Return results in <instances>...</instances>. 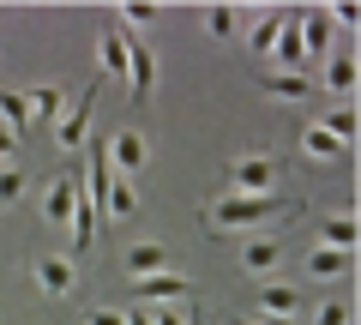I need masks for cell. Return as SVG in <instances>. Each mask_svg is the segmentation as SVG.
Masks as SVG:
<instances>
[{
	"label": "cell",
	"instance_id": "cell-33",
	"mask_svg": "<svg viewBox=\"0 0 361 325\" xmlns=\"http://www.w3.org/2000/svg\"><path fill=\"white\" fill-rule=\"evenodd\" d=\"M229 325H259V319H229Z\"/></svg>",
	"mask_w": 361,
	"mask_h": 325
},
{
	"label": "cell",
	"instance_id": "cell-4",
	"mask_svg": "<svg viewBox=\"0 0 361 325\" xmlns=\"http://www.w3.org/2000/svg\"><path fill=\"white\" fill-rule=\"evenodd\" d=\"M97 85H103V78H90L85 91H78V109H66V115L54 121V145H61L66 157H78V151H85V139H90V109H97Z\"/></svg>",
	"mask_w": 361,
	"mask_h": 325
},
{
	"label": "cell",
	"instance_id": "cell-2",
	"mask_svg": "<svg viewBox=\"0 0 361 325\" xmlns=\"http://www.w3.org/2000/svg\"><path fill=\"white\" fill-rule=\"evenodd\" d=\"M283 211V199L271 193V199H235V193H223L217 205H205V223L211 229H259V223H271Z\"/></svg>",
	"mask_w": 361,
	"mask_h": 325
},
{
	"label": "cell",
	"instance_id": "cell-3",
	"mask_svg": "<svg viewBox=\"0 0 361 325\" xmlns=\"http://www.w3.org/2000/svg\"><path fill=\"white\" fill-rule=\"evenodd\" d=\"M103 163H109V175H127V181H139V169L151 163V145H145V133L139 127H115L103 139Z\"/></svg>",
	"mask_w": 361,
	"mask_h": 325
},
{
	"label": "cell",
	"instance_id": "cell-18",
	"mask_svg": "<svg viewBox=\"0 0 361 325\" xmlns=\"http://www.w3.org/2000/svg\"><path fill=\"white\" fill-rule=\"evenodd\" d=\"M97 73L127 78V37H121V30H103V37H97Z\"/></svg>",
	"mask_w": 361,
	"mask_h": 325
},
{
	"label": "cell",
	"instance_id": "cell-25",
	"mask_svg": "<svg viewBox=\"0 0 361 325\" xmlns=\"http://www.w3.org/2000/svg\"><path fill=\"white\" fill-rule=\"evenodd\" d=\"M0 127L13 133V139H25V133H30V115H25V91H0Z\"/></svg>",
	"mask_w": 361,
	"mask_h": 325
},
{
	"label": "cell",
	"instance_id": "cell-16",
	"mask_svg": "<svg viewBox=\"0 0 361 325\" xmlns=\"http://www.w3.org/2000/svg\"><path fill=\"white\" fill-rule=\"evenodd\" d=\"M271 61L283 66V73H301V66H307L301 37H295V13H283V30H277V42H271Z\"/></svg>",
	"mask_w": 361,
	"mask_h": 325
},
{
	"label": "cell",
	"instance_id": "cell-29",
	"mask_svg": "<svg viewBox=\"0 0 361 325\" xmlns=\"http://www.w3.org/2000/svg\"><path fill=\"white\" fill-rule=\"evenodd\" d=\"M151 18H157V6H151V0H127V6H121V25H133V30H145Z\"/></svg>",
	"mask_w": 361,
	"mask_h": 325
},
{
	"label": "cell",
	"instance_id": "cell-8",
	"mask_svg": "<svg viewBox=\"0 0 361 325\" xmlns=\"http://www.w3.org/2000/svg\"><path fill=\"white\" fill-rule=\"evenodd\" d=\"M78 193H85V175H78V169H61V175H54V181H49V199H42L49 223H61V229H66V223H73Z\"/></svg>",
	"mask_w": 361,
	"mask_h": 325
},
{
	"label": "cell",
	"instance_id": "cell-1",
	"mask_svg": "<svg viewBox=\"0 0 361 325\" xmlns=\"http://www.w3.org/2000/svg\"><path fill=\"white\" fill-rule=\"evenodd\" d=\"M223 181H229L235 199H271V193H277V181H283V169H277V157L247 151V157H235L229 169H223Z\"/></svg>",
	"mask_w": 361,
	"mask_h": 325
},
{
	"label": "cell",
	"instance_id": "cell-14",
	"mask_svg": "<svg viewBox=\"0 0 361 325\" xmlns=\"http://www.w3.org/2000/svg\"><path fill=\"white\" fill-rule=\"evenodd\" d=\"M97 211H103V217H121V223H127V217H139V187H133L127 175H109L103 205H97Z\"/></svg>",
	"mask_w": 361,
	"mask_h": 325
},
{
	"label": "cell",
	"instance_id": "cell-13",
	"mask_svg": "<svg viewBox=\"0 0 361 325\" xmlns=\"http://www.w3.org/2000/svg\"><path fill=\"white\" fill-rule=\"evenodd\" d=\"M301 289L295 283H259V319H295Z\"/></svg>",
	"mask_w": 361,
	"mask_h": 325
},
{
	"label": "cell",
	"instance_id": "cell-17",
	"mask_svg": "<svg viewBox=\"0 0 361 325\" xmlns=\"http://www.w3.org/2000/svg\"><path fill=\"white\" fill-rule=\"evenodd\" d=\"M277 30H283V13H277V6L253 13V25H247V49H253L259 61H271V42H277Z\"/></svg>",
	"mask_w": 361,
	"mask_h": 325
},
{
	"label": "cell",
	"instance_id": "cell-27",
	"mask_svg": "<svg viewBox=\"0 0 361 325\" xmlns=\"http://www.w3.org/2000/svg\"><path fill=\"white\" fill-rule=\"evenodd\" d=\"M25 181L30 175L18 169V163H6V169H0V205H18V199H25Z\"/></svg>",
	"mask_w": 361,
	"mask_h": 325
},
{
	"label": "cell",
	"instance_id": "cell-20",
	"mask_svg": "<svg viewBox=\"0 0 361 325\" xmlns=\"http://www.w3.org/2000/svg\"><path fill=\"white\" fill-rule=\"evenodd\" d=\"M307 91H313L307 73H271L265 78V97H271V103H307Z\"/></svg>",
	"mask_w": 361,
	"mask_h": 325
},
{
	"label": "cell",
	"instance_id": "cell-32",
	"mask_svg": "<svg viewBox=\"0 0 361 325\" xmlns=\"http://www.w3.org/2000/svg\"><path fill=\"white\" fill-rule=\"evenodd\" d=\"M259 325H295V319H259Z\"/></svg>",
	"mask_w": 361,
	"mask_h": 325
},
{
	"label": "cell",
	"instance_id": "cell-24",
	"mask_svg": "<svg viewBox=\"0 0 361 325\" xmlns=\"http://www.w3.org/2000/svg\"><path fill=\"white\" fill-rule=\"evenodd\" d=\"M301 151H307L313 163H331V157H343V145H337L319 121H307V127H301Z\"/></svg>",
	"mask_w": 361,
	"mask_h": 325
},
{
	"label": "cell",
	"instance_id": "cell-19",
	"mask_svg": "<svg viewBox=\"0 0 361 325\" xmlns=\"http://www.w3.org/2000/svg\"><path fill=\"white\" fill-rule=\"evenodd\" d=\"M355 241H361V223L349 217V211H343V217H325V223H319V247H337V253H355Z\"/></svg>",
	"mask_w": 361,
	"mask_h": 325
},
{
	"label": "cell",
	"instance_id": "cell-31",
	"mask_svg": "<svg viewBox=\"0 0 361 325\" xmlns=\"http://www.w3.org/2000/svg\"><path fill=\"white\" fill-rule=\"evenodd\" d=\"M127 325H151V307H133V313H127Z\"/></svg>",
	"mask_w": 361,
	"mask_h": 325
},
{
	"label": "cell",
	"instance_id": "cell-26",
	"mask_svg": "<svg viewBox=\"0 0 361 325\" xmlns=\"http://www.w3.org/2000/svg\"><path fill=\"white\" fill-rule=\"evenodd\" d=\"M319 127H325V133H331V139L349 151V145H355V127H361V121H355V109H331V115H319Z\"/></svg>",
	"mask_w": 361,
	"mask_h": 325
},
{
	"label": "cell",
	"instance_id": "cell-12",
	"mask_svg": "<svg viewBox=\"0 0 361 325\" xmlns=\"http://www.w3.org/2000/svg\"><path fill=\"white\" fill-rule=\"evenodd\" d=\"M319 85L331 97H349L361 85V61H355V54H325V61H319Z\"/></svg>",
	"mask_w": 361,
	"mask_h": 325
},
{
	"label": "cell",
	"instance_id": "cell-21",
	"mask_svg": "<svg viewBox=\"0 0 361 325\" xmlns=\"http://www.w3.org/2000/svg\"><path fill=\"white\" fill-rule=\"evenodd\" d=\"M349 271H355V253H337V247H313L307 253V277H319V283L325 277H349Z\"/></svg>",
	"mask_w": 361,
	"mask_h": 325
},
{
	"label": "cell",
	"instance_id": "cell-9",
	"mask_svg": "<svg viewBox=\"0 0 361 325\" xmlns=\"http://www.w3.org/2000/svg\"><path fill=\"white\" fill-rule=\"evenodd\" d=\"M121 271H127V277H157V271H175V253H169L163 241H133V247L121 253Z\"/></svg>",
	"mask_w": 361,
	"mask_h": 325
},
{
	"label": "cell",
	"instance_id": "cell-28",
	"mask_svg": "<svg viewBox=\"0 0 361 325\" xmlns=\"http://www.w3.org/2000/svg\"><path fill=\"white\" fill-rule=\"evenodd\" d=\"M349 319H355L349 301H319V313H313V325H349Z\"/></svg>",
	"mask_w": 361,
	"mask_h": 325
},
{
	"label": "cell",
	"instance_id": "cell-6",
	"mask_svg": "<svg viewBox=\"0 0 361 325\" xmlns=\"http://www.w3.org/2000/svg\"><path fill=\"white\" fill-rule=\"evenodd\" d=\"M331 6H313V13H295V37H301V54H307V66L313 61H325L331 54Z\"/></svg>",
	"mask_w": 361,
	"mask_h": 325
},
{
	"label": "cell",
	"instance_id": "cell-30",
	"mask_svg": "<svg viewBox=\"0 0 361 325\" xmlns=\"http://www.w3.org/2000/svg\"><path fill=\"white\" fill-rule=\"evenodd\" d=\"M13 151H18V139H13V133H6V127H0V169L13 163Z\"/></svg>",
	"mask_w": 361,
	"mask_h": 325
},
{
	"label": "cell",
	"instance_id": "cell-5",
	"mask_svg": "<svg viewBox=\"0 0 361 325\" xmlns=\"http://www.w3.org/2000/svg\"><path fill=\"white\" fill-rule=\"evenodd\" d=\"M157 73H163V66H157L151 42H145V37H127V85H133V103H139V109L157 97Z\"/></svg>",
	"mask_w": 361,
	"mask_h": 325
},
{
	"label": "cell",
	"instance_id": "cell-7",
	"mask_svg": "<svg viewBox=\"0 0 361 325\" xmlns=\"http://www.w3.org/2000/svg\"><path fill=\"white\" fill-rule=\"evenodd\" d=\"M133 295H139L145 307H175V301L193 295V283L180 271H157V277H133Z\"/></svg>",
	"mask_w": 361,
	"mask_h": 325
},
{
	"label": "cell",
	"instance_id": "cell-11",
	"mask_svg": "<svg viewBox=\"0 0 361 325\" xmlns=\"http://www.w3.org/2000/svg\"><path fill=\"white\" fill-rule=\"evenodd\" d=\"M25 115H30V133L54 127V121L66 115V85H37V91L25 97Z\"/></svg>",
	"mask_w": 361,
	"mask_h": 325
},
{
	"label": "cell",
	"instance_id": "cell-23",
	"mask_svg": "<svg viewBox=\"0 0 361 325\" xmlns=\"http://www.w3.org/2000/svg\"><path fill=\"white\" fill-rule=\"evenodd\" d=\"M205 37L211 42H229V37H241V6H205Z\"/></svg>",
	"mask_w": 361,
	"mask_h": 325
},
{
	"label": "cell",
	"instance_id": "cell-15",
	"mask_svg": "<svg viewBox=\"0 0 361 325\" xmlns=\"http://www.w3.org/2000/svg\"><path fill=\"white\" fill-rule=\"evenodd\" d=\"M73 283H78V271H73V259H37V289L42 295H73Z\"/></svg>",
	"mask_w": 361,
	"mask_h": 325
},
{
	"label": "cell",
	"instance_id": "cell-22",
	"mask_svg": "<svg viewBox=\"0 0 361 325\" xmlns=\"http://www.w3.org/2000/svg\"><path fill=\"white\" fill-rule=\"evenodd\" d=\"M97 223H103V217H97V205H90V199L78 193V205H73V223H66V229H73V241H78V259H85V253L97 247Z\"/></svg>",
	"mask_w": 361,
	"mask_h": 325
},
{
	"label": "cell",
	"instance_id": "cell-10",
	"mask_svg": "<svg viewBox=\"0 0 361 325\" xmlns=\"http://www.w3.org/2000/svg\"><path fill=\"white\" fill-rule=\"evenodd\" d=\"M277 265H283V241H277V235H253V241H247L241 247V271L247 277H277Z\"/></svg>",
	"mask_w": 361,
	"mask_h": 325
}]
</instances>
